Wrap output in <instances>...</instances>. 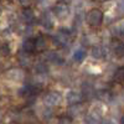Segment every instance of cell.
Wrapping results in <instances>:
<instances>
[{
    "label": "cell",
    "mask_w": 124,
    "mask_h": 124,
    "mask_svg": "<svg viewBox=\"0 0 124 124\" xmlns=\"http://www.w3.org/2000/svg\"><path fill=\"white\" fill-rule=\"evenodd\" d=\"M51 116H52V112H51L50 109H46L45 112H44V118H51Z\"/></svg>",
    "instance_id": "23"
},
{
    "label": "cell",
    "mask_w": 124,
    "mask_h": 124,
    "mask_svg": "<svg viewBox=\"0 0 124 124\" xmlns=\"http://www.w3.org/2000/svg\"><path fill=\"white\" fill-rule=\"evenodd\" d=\"M23 51H25V52L27 54H32L35 51V46H34V40L32 39H27L24 41L23 44Z\"/></svg>",
    "instance_id": "13"
},
{
    "label": "cell",
    "mask_w": 124,
    "mask_h": 124,
    "mask_svg": "<svg viewBox=\"0 0 124 124\" xmlns=\"http://www.w3.org/2000/svg\"><path fill=\"white\" fill-rule=\"evenodd\" d=\"M103 17H104V15L99 9H92L86 15V21L91 27H98L103 23Z\"/></svg>",
    "instance_id": "1"
},
{
    "label": "cell",
    "mask_w": 124,
    "mask_h": 124,
    "mask_svg": "<svg viewBox=\"0 0 124 124\" xmlns=\"http://www.w3.org/2000/svg\"><path fill=\"white\" fill-rule=\"evenodd\" d=\"M104 55H106V52H104V50H103L101 46H94L92 48V57L93 58L101 60V58L104 57Z\"/></svg>",
    "instance_id": "14"
},
{
    "label": "cell",
    "mask_w": 124,
    "mask_h": 124,
    "mask_svg": "<svg viewBox=\"0 0 124 124\" xmlns=\"http://www.w3.org/2000/svg\"><path fill=\"white\" fill-rule=\"evenodd\" d=\"M102 124H116L113 120H110V119H106V120H103V123Z\"/></svg>",
    "instance_id": "24"
},
{
    "label": "cell",
    "mask_w": 124,
    "mask_h": 124,
    "mask_svg": "<svg viewBox=\"0 0 124 124\" xmlns=\"http://www.w3.org/2000/svg\"><path fill=\"white\" fill-rule=\"evenodd\" d=\"M0 122H1V117H0Z\"/></svg>",
    "instance_id": "26"
},
{
    "label": "cell",
    "mask_w": 124,
    "mask_h": 124,
    "mask_svg": "<svg viewBox=\"0 0 124 124\" xmlns=\"http://www.w3.org/2000/svg\"><path fill=\"white\" fill-rule=\"evenodd\" d=\"M66 99L68 102V104L71 106H75V104H79V103L82 102V94L76 91H70L67 93V96H66Z\"/></svg>",
    "instance_id": "5"
},
{
    "label": "cell",
    "mask_w": 124,
    "mask_h": 124,
    "mask_svg": "<svg viewBox=\"0 0 124 124\" xmlns=\"http://www.w3.org/2000/svg\"><path fill=\"white\" fill-rule=\"evenodd\" d=\"M21 17L26 24H32L35 21V14L30 8H25L21 11Z\"/></svg>",
    "instance_id": "10"
},
{
    "label": "cell",
    "mask_w": 124,
    "mask_h": 124,
    "mask_svg": "<svg viewBox=\"0 0 124 124\" xmlns=\"http://www.w3.org/2000/svg\"><path fill=\"white\" fill-rule=\"evenodd\" d=\"M41 24H42L46 29H51V27H52V25H54L52 20H51V17L48 15H44L42 17H41Z\"/></svg>",
    "instance_id": "17"
},
{
    "label": "cell",
    "mask_w": 124,
    "mask_h": 124,
    "mask_svg": "<svg viewBox=\"0 0 124 124\" xmlns=\"http://www.w3.org/2000/svg\"><path fill=\"white\" fill-rule=\"evenodd\" d=\"M0 52H1L3 56H9L10 55V47H9V44L4 42L0 45Z\"/></svg>",
    "instance_id": "19"
},
{
    "label": "cell",
    "mask_w": 124,
    "mask_h": 124,
    "mask_svg": "<svg viewBox=\"0 0 124 124\" xmlns=\"http://www.w3.org/2000/svg\"><path fill=\"white\" fill-rule=\"evenodd\" d=\"M47 71H48V67H47V65L45 63V62H39V63L35 65V72L39 73V75H44Z\"/></svg>",
    "instance_id": "15"
},
{
    "label": "cell",
    "mask_w": 124,
    "mask_h": 124,
    "mask_svg": "<svg viewBox=\"0 0 124 124\" xmlns=\"http://www.w3.org/2000/svg\"><path fill=\"white\" fill-rule=\"evenodd\" d=\"M34 46H35V51L36 52H42L47 47V40L46 37H44L42 35H39L35 40H34Z\"/></svg>",
    "instance_id": "6"
},
{
    "label": "cell",
    "mask_w": 124,
    "mask_h": 124,
    "mask_svg": "<svg viewBox=\"0 0 124 124\" xmlns=\"http://www.w3.org/2000/svg\"><path fill=\"white\" fill-rule=\"evenodd\" d=\"M70 40H71V31L66 29H60L54 37V42L57 46H66L70 44Z\"/></svg>",
    "instance_id": "2"
},
{
    "label": "cell",
    "mask_w": 124,
    "mask_h": 124,
    "mask_svg": "<svg viewBox=\"0 0 124 124\" xmlns=\"http://www.w3.org/2000/svg\"><path fill=\"white\" fill-rule=\"evenodd\" d=\"M58 124H73V122H72V118L67 116H62L58 119Z\"/></svg>",
    "instance_id": "21"
},
{
    "label": "cell",
    "mask_w": 124,
    "mask_h": 124,
    "mask_svg": "<svg viewBox=\"0 0 124 124\" xmlns=\"http://www.w3.org/2000/svg\"><path fill=\"white\" fill-rule=\"evenodd\" d=\"M1 11H3V8H1V5H0V14H1Z\"/></svg>",
    "instance_id": "25"
},
{
    "label": "cell",
    "mask_w": 124,
    "mask_h": 124,
    "mask_svg": "<svg viewBox=\"0 0 124 124\" xmlns=\"http://www.w3.org/2000/svg\"><path fill=\"white\" fill-rule=\"evenodd\" d=\"M31 1H32V0H19V3L21 4L23 6H25V8H27L31 4Z\"/></svg>",
    "instance_id": "22"
},
{
    "label": "cell",
    "mask_w": 124,
    "mask_h": 124,
    "mask_svg": "<svg viewBox=\"0 0 124 124\" xmlns=\"http://www.w3.org/2000/svg\"><path fill=\"white\" fill-rule=\"evenodd\" d=\"M97 97L102 101H109L110 99V93L109 91H106V89H102L99 92H97Z\"/></svg>",
    "instance_id": "18"
},
{
    "label": "cell",
    "mask_w": 124,
    "mask_h": 124,
    "mask_svg": "<svg viewBox=\"0 0 124 124\" xmlns=\"http://www.w3.org/2000/svg\"><path fill=\"white\" fill-rule=\"evenodd\" d=\"M114 79L119 83H122L124 79V67H118L114 72Z\"/></svg>",
    "instance_id": "16"
},
{
    "label": "cell",
    "mask_w": 124,
    "mask_h": 124,
    "mask_svg": "<svg viewBox=\"0 0 124 124\" xmlns=\"http://www.w3.org/2000/svg\"><path fill=\"white\" fill-rule=\"evenodd\" d=\"M86 55H87L86 48L79 47V48H77V50L75 51V54H73V60H75L76 62H82V61L85 60Z\"/></svg>",
    "instance_id": "12"
},
{
    "label": "cell",
    "mask_w": 124,
    "mask_h": 124,
    "mask_svg": "<svg viewBox=\"0 0 124 124\" xmlns=\"http://www.w3.org/2000/svg\"><path fill=\"white\" fill-rule=\"evenodd\" d=\"M113 51H114L116 56H118L119 58H122L124 56V45L122 41H116L113 44Z\"/></svg>",
    "instance_id": "11"
},
{
    "label": "cell",
    "mask_w": 124,
    "mask_h": 124,
    "mask_svg": "<svg viewBox=\"0 0 124 124\" xmlns=\"http://www.w3.org/2000/svg\"><path fill=\"white\" fill-rule=\"evenodd\" d=\"M81 112H82L81 104H75V106H72V107H71V110H70V113H71L72 116H78Z\"/></svg>",
    "instance_id": "20"
},
{
    "label": "cell",
    "mask_w": 124,
    "mask_h": 124,
    "mask_svg": "<svg viewBox=\"0 0 124 124\" xmlns=\"http://www.w3.org/2000/svg\"><path fill=\"white\" fill-rule=\"evenodd\" d=\"M19 63L21 67H30L31 66V62H32V58L30 57V54L25 52V51H21V52H19Z\"/></svg>",
    "instance_id": "7"
},
{
    "label": "cell",
    "mask_w": 124,
    "mask_h": 124,
    "mask_svg": "<svg viewBox=\"0 0 124 124\" xmlns=\"http://www.w3.org/2000/svg\"><path fill=\"white\" fill-rule=\"evenodd\" d=\"M61 93L60 92H56V91H50L46 93V96L44 98V102L45 104L48 106V107H54V106H57L61 103Z\"/></svg>",
    "instance_id": "4"
},
{
    "label": "cell",
    "mask_w": 124,
    "mask_h": 124,
    "mask_svg": "<svg viewBox=\"0 0 124 124\" xmlns=\"http://www.w3.org/2000/svg\"><path fill=\"white\" fill-rule=\"evenodd\" d=\"M82 98H86V99H91L96 96V91L93 88V86H91L89 83H85L83 87H82Z\"/></svg>",
    "instance_id": "8"
},
{
    "label": "cell",
    "mask_w": 124,
    "mask_h": 124,
    "mask_svg": "<svg viewBox=\"0 0 124 124\" xmlns=\"http://www.w3.org/2000/svg\"><path fill=\"white\" fill-rule=\"evenodd\" d=\"M46 58L55 65H62L63 63V60H62L61 55L58 52H56V51H48L46 54Z\"/></svg>",
    "instance_id": "9"
},
{
    "label": "cell",
    "mask_w": 124,
    "mask_h": 124,
    "mask_svg": "<svg viewBox=\"0 0 124 124\" xmlns=\"http://www.w3.org/2000/svg\"><path fill=\"white\" fill-rule=\"evenodd\" d=\"M54 13H55V15H56L57 19L65 20V19H67V16L70 15V8H68V5H67L66 3L58 1V3L55 5V8H54Z\"/></svg>",
    "instance_id": "3"
}]
</instances>
